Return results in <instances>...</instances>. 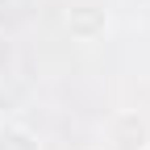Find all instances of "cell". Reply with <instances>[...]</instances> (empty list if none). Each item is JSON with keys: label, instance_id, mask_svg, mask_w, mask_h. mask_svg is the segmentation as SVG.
Returning <instances> with one entry per match:
<instances>
[{"label": "cell", "instance_id": "3957f363", "mask_svg": "<svg viewBox=\"0 0 150 150\" xmlns=\"http://www.w3.org/2000/svg\"><path fill=\"white\" fill-rule=\"evenodd\" d=\"M0 150H42V142L29 125L8 121V125H0Z\"/></svg>", "mask_w": 150, "mask_h": 150}, {"label": "cell", "instance_id": "7a4b0ae2", "mask_svg": "<svg viewBox=\"0 0 150 150\" xmlns=\"http://www.w3.org/2000/svg\"><path fill=\"white\" fill-rule=\"evenodd\" d=\"M67 29L79 38V42H96V38L108 29V13L100 4H75L67 13Z\"/></svg>", "mask_w": 150, "mask_h": 150}, {"label": "cell", "instance_id": "6da1fadb", "mask_svg": "<svg viewBox=\"0 0 150 150\" xmlns=\"http://www.w3.org/2000/svg\"><path fill=\"white\" fill-rule=\"evenodd\" d=\"M100 146L104 150H146L150 146V121L138 117V112H117V117L104 121Z\"/></svg>", "mask_w": 150, "mask_h": 150}, {"label": "cell", "instance_id": "277c9868", "mask_svg": "<svg viewBox=\"0 0 150 150\" xmlns=\"http://www.w3.org/2000/svg\"><path fill=\"white\" fill-rule=\"evenodd\" d=\"M146 150H150V146H146Z\"/></svg>", "mask_w": 150, "mask_h": 150}]
</instances>
